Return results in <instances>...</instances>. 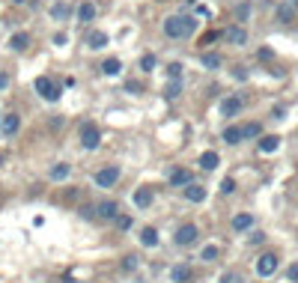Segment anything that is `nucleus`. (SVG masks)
Segmentation results:
<instances>
[{"label":"nucleus","instance_id":"nucleus-1","mask_svg":"<svg viewBox=\"0 0 298 283\" xmlns=\"http://www.w3.org/2000/svg\"><path fill=\"white\" fill-rule=\"evenodd\" d=\"M197 27V21L194 18H188V15H170L164 21V33L170 39H185V36H191Z\"/></svg>","mask_w":298,"mask_h":283},{"label":"nucleus","instance_id":"nucleus-2","mask_svg":"<svg viewBox=\"0 0 298 283\" xmlns=\"http://www.w3.org/2000/svg\"><path fill=\"white\" fill-rule=\"evenodd\" d=\"M197 239H200L197 227H194V223H182V227L176 230V236H173V245H176V248H191Z\"/></svg>","mask_w":298,"mask_h":283},{"label":"nucleus","instance_id":"nucleus-3","mask_svg":"<svg viewBox=\"0 0 298 283\" xmlns=\"http://www.w3.org/2000/svg\"><path fill=\"white\" fill-rule=\"evenodd\" d=\"M120 176H123V173H120V167H116V164H107V167L96 170V176H93V179H96V185H99V188H113V185L120 182Z\"/></svg>","mask_w":298,"mask_h":283},{"label":"nucleus","instance_id":"nucleus-4","mask_svg":"<svg viewBox=\"0 0 298 283\" xmlns=\"http://www.w3.org/2000/svg\"><path fill=\"white\" fill-rule=\"evenodd\" d=\"M99 143H101V131L96 123H84L81 126V146L84 149H99Z\"/></svg>","mask_w":298,"mask_h":283},{"label":"nucleus","instance_id":"nucleus-5","mask_svg":"<svg viewBox=\"0 0 298 283\" xmlns=\"http://www.w3.org/2000/svg\"><path fill=\"white\" fill-rule=\"evenodd\" d=\"M36 93L42 95L45 101H57L63 90H60V84H54L51 78H36Z\"/></svg>","mask_w":298,"mask_h":283},{"label":"nucleus","instance_id":"nucleus-6","mask_svg":"<svg viewBox=\"0 0 298 283\" xmlns=\"http://www.w3.org/2000/svg\"><path fill=\"white\" fill-rule=\"evenodd\" d=\"M277 265H280V259H277V253H263L260 259H257V274L260 277H271L274 271H277Z\"/></svg>","mask_w":298,"mask_h":283},{"label":"nucleus","instance_id":"nucleus-7","mask_svg":"<svg viewBox=\"0 0 298 283\" xmlns=\"http://www.w3.org/2000/svg\"><path fill=\"white\" fill-rule=\"evenodd\" d=\"M96 212H99L101 220H116L120 203H116V200H101V203H96Z\"/></svg>","mask_w":298,"mask_h":283},{"label":"nucleus","instance_id":"nucleus-8","mask_svg":"<svg viewBox=\"0 0 298 283\" xmlns=\"http://www.w3.org/2000/svg\"><path fill=\"white\" fill-rule=\"evenodd\" d=\"M191 182H194L191 170H185V167H176V170H170V185H173V188H188Z\"/></svg>","mask_w":298,"mask_h":283},{"label":"nucleus","instance_id":"nucleus-9","mask_svg":"<svg viewBox=\"0 0 298 283\" xmlns=\"http://www.w3.org/2000/svg\"><path fill=\"white\" fill-rule=\"evenodd\" d=\"M224 39H227L230 45H235V48H242V45H248V30H245L242 24L227 27V30H224Z\"/></svg>","mask_w":298,"mask_h":283},{"label":"nucleus","instance_id":"nucleus-10","mask_svg":"<svg viewBox=\"0 0 298 283\" xmlns=\"http://www.w3.org/2000/svg\"><path fill=\"white\" fill-rule=\"evenodd\" d=\"M48 176H51L54 182H66L69 176H72V164H66V161H57V164H51Z\"/></svg>","mask_w":298,"mask_h":283},{"label":"nucleus","instance_id":"nucleus-11","mask_svg":"<svg viewBox=\"0 0 298 283\" xmlns=\"http://www.w3.org/2000/svg\"><path fill=\"white\" fill-rule=\"evenodd\" d=\"M170 280L173 283H191L194 280L191 265H173V268H170Z\"/></svg>","mask_w":298,"mask_h":283},{"label":"nucleus","instance_id":"nucleus-12","mask_svg":"<svg viewBox=\"0 0 298 283\" xmlns=\"http://www.w3.org/2000/svg\"><path fill=\"white\" fill-rule=\"evenodd\" d=\"M182 194H185V200H188V203H203V200H206V194H209V191L203 188V185H200V182H191V185H188V188H182Z\"/></svg>","mask_w":298,"mask_h":283},{"label":"nucleus","instance_id":"nucleus-13","mask_svg":"<svg viewBox=\"0 0 298 283\" xmlns=\"http://www.w3.org/2000/svg\"><path fill=\"white\" fill-rule=\"evenodd\" d=\"M132 200H134V206H137V209H149V206H152V200H155V194H152V188H137Z\"/></svg>","mask_w":298,"mask_h":283},{"label":"nucleus","instance_id":"nucleus-14","mask_svg":"<svg viewBox=\"0 0 298 283\" xmlns=\"http://www.w3.org/2000/svg\"><path fill=\"white\" fill-rule=\"evenodd\" d=\"M239 110H242V98L239 95H230V98L221 101V117H235Z\"/></svg>","mask_w":298,"mask_h":283},{"label":"nucleus","instance_id":"nucleus-15","mask_svg":"<svg viewBox=\"0 0 298 283\" xmlns=\"http://www.w3.org/2000/svg\"><path fill=\"white\" fill-rule=\"evenodd\" d=\"M18 128H21V117H18V114H6V117L0 120V131H3V134H15Z\"/></svg>","mask_w":298,"mask_h":283},{"label":"nucleus","instance_id":"nucleus-16","mask_svg":"<svg viewBox=\"0 0 298 283\" xmlns=\"http://www.w3.org/2000/svg\"><path fill=\"white\" fill-rule=\"evenodd\" d=\"M251 227H254V215H251V212H239V215L232 218V230H235V233H248Z\"/></svg>","mask_w":298,"mask_h":283},{"label":"nucleus","instance_id":"nucleus-17","mask_svg":"<svg viewBox=\"0 0 298 283\" xmlns=\"http://www.w3.org/2000/svg\"><path fill=\"white\" fill-rule=\"evenodd\" d=\"M140 245L143 248H158V230L155 227H143L140 230Z\"/></svg>","mask_w":298,"mask_h":283},{"label":"nucleus","instance_id":"nucleus-18","mask_svg":"<svg viewBox=\"0 0 298 283\" xmlns=\"http://www.w3.org/2000/svg\"><path fill=\"white\" fill-rule=\"evenodd\" d=\"M257 146H260V152L268 155V152H274V149L280 146V137H277V134H265V137H260V143H257Z\"/></svg>","mask_w":298,"mask_h":283},{"label":"nucleus","instance_id":"nucleus-19","mask_svg":"<svg viewBox=\"0 0 298 283\" xmlns=\"http://www.w3.org/2000/svg\"><path fill=\"white\" fill-rule=\"evenodd\" d=\"M93 18H96V6H93L90 0L81 3V6H78V21H81V24H90Z\"/></svg>","mask_w":298,"mask_h":283},{"label":"nucleus","instance_id":"nucleus-20","mask_svg":"<svg viewBox=\"0 0 298 283\" xmlns=\"http://www.w3.org/2000/svg\"><path fill=\"white\" fill-rule=\"evenodd\" d=\"M218 164H221V155H218L215 149H209V152L200 155V167H203V170H215Z\"/></svg>","mask_w":298,"mask_h":283},{"label":"nucleus","instance_id":"nucleus-21","mask_svg":"<svg viewBox=\"0 0 298 283\" xmlns=\"http://www.w3.org/2000/svg\"><path fill=\"white\" fill-rule=\"evenodd\" d=\"M9 48H12V51H27V48H30V36H27V33H15V36L9 39Z\"/></svg>","mask_w":298,"mask_h":283},{"label":"nucleus","instance_id":"nucleus-22","mask_svg":"<svg viewBox=\"0 0 298 283\" xmlns=\"http://www.w3.org/2000/svg\"><path fill=\"white\" fill-rule=\"evenodd\" d=\"M257 137H263V126H260V123L242 126V140H257Z\"/></svg>","mask_w":298,"mask_h":283},{"label":"nucleus","instance_id":"nucleus-23","mask_svg":"<svg viewBox=\"0 0 298 283\" xmlns=\"http://www.w3.org/2000/svg\"><path fill=\"white\" fill-rule=\"evenodd\" d=\"M87 45H90L93 51H99V48H104V45H107V33H101V30H93L90 36H87Z\"/></svg>","mask_w":298,"mask_h":283},{"label":"nucleus","instance_id":"nucleus-24","mask_svg":"<svg viewBox=\"0 0 298 283\" xmlns=\"http://www.w3.org/2000/svg\"><path fill=\"white\" fill-rule=\"evenodd\" d=\"M221 137H224V143H230V146H235V143H242V128H239V126H227V128H224V134H221Z\"/></svg>","mask_w":298,"mask_h":283},{"label":"nucleus","instance_id":"nucleus-25","mask_svg":"<svg viewBox=\"0 0 298 283\" xmlns=\"http://www.w3.org/2000/svg\"><path fill=\"white\" fill-rule=\"evenodd\" d=\"M292 18H295V6H292V3H280V6H277V21L289 24Z\"/></svg>","mask_w":298,"mask_h":283},{"label":"nucleus","instance_id":"nucleus-26","mask_svg":"<svg viewBox=\"0 0 298 283\" xmlns=\"http://www.w3.org/2000/svg\"><path fill=\"white\" fill-rule=\"evenodd\" d=\"M200 63L206 66L209 72H215V69H221V63H224V60H221V54H215V51H209V54H203V57H200Z\"/></svg>","mask_w":298,"mask_h":283},{"label":"nucleus","instance_id":"nucleus-27","mask_svg":"<svg viewBox=\"0 0 298 283\" xmlns=\"http://www.w3.org/2000/svg\"><path fill=\"white\" fill-rule=\"evenodd\" d=\"M101 72H104L107 78H116V75L123 72V63H120L116 57H110V60H104V63H101Z\"/></svg>","mask_w":298,"mask_h":283},{"label":"nucleus","instance_id":"nucleus-28","mask_svg":"<svg viewBox=\"0 0 298 283\" xmlns=\"http://www.w3.org/2000/svg\"><path fill=\"white\" fill-rule=\"evenodd\" d=\"M120 268H123V271H137V268H140V256H137V253H126L123 262H120Z\"/></svg>","mask_w":298,"mask_h":283},{"label":"nucleus","instance_id":"nucleus-29","mask_svg":"<svg viewBox=\"0 0 298 283\" xmlns=\"http://www.w3.org/2000/svg\"><path fill=\"white\" fill-rule=\"evenodd\" d=\"M218 256H221V248H218V245H206V248L200 251V259H203V262H215Z\"/></svg>","mask_w":298,"mask_h":283},{"label":"nucleus","instance_id":"nucleus-30","mask_svg":"<svg viewBox=\"0 0 298 283\" xmlns=\"http://www.w3.org/2000/svg\"><path fill=\"white\" fill-rule=\"evenodd\" d=\"M78 215H81L84 220H96V218H99V212H96V203H84V206L78 209Z\"/></svg>","mask_w":298,"mask_h":283},{"label":"nucleus","instance_id":"nucleus-31","mask_svg":"<svg viewBox=\"0 0 298 283\" xmlns=\"http://www.w3.org/2000/svg\"><path fill=\"white\" fill-rule=\"evenodd\" d=\"M179 93H182V81H170V84L164 87V98H170V101L179 98Z\"/></svg>","mask_w":298,"mask_h":283},{"label":"nucleus","instance_id":"nucleus-32","mask_svg":"<svg viewBox=\"0 0 298 283\" xmlns=\"http://www.w3.org/2000/svg\"><path fill=\"white\" fill-rule=\"evenodd\" d=\"M66 15H69V6H66V3H57V6L51 9V18H57V21H63Z\"/></svg>","mask_w":298,"mask_h":283},{"label":"nucleus","instance_id":"nucleus-33","mask_svg":"<svg viewBox=\"0 0 298 283\" xmlns=\"http://www.w3.org/2000/svg\"><path fill=\"white\" fill-rule=\"evenodd\" d=\"M221 283H245V277H242L239 271H224V274H221Z\"/></svg>","mask_w":298,"mask_h":283},{"label":"nucleus","instance_id":"nucleus-34","mask_svg":"<svg viewBox=\"0 0 298 283\" xmlns=\"http://www.w3.org/2000/svg\"><path fill=\"white\" fill-rule=\"evenodd\" d=\"M167 75H170V81H179L182 78V63H170L167 66Z\"/></svg>","mask_w":298,"mask_h":283},{"label":"nucleus","instance_id":"nucleus-35","mask_svg":"<svg viewBox=\"0 0 298 283\" xmlns=\"http://www.w3.org/2000/svg\"><path fill=\"white\" fill-rule=\"evenodd\" d=\"M232 191H235V179H232V176H227V179L221 182V194H232Z\"/></svg>","mask_w":298,"mask_h":283},{"label":"nucleus","instance_id":"nucleus-36","mask_svg":"<svg viewBox=\"0 0 298 283\" xmlns=\"http://www.w3.org/2000/svg\"><path fill=\"white\" fill-rule=\"evenodd\" d=\"M140 69H143V72H152V69H155V57H152V54H146V57L140 60Z\"/></svg>","mask_w":298,"mask_h":283},{"label":"nucleus","instance_id":"nucleus-37","mask_svg":"<svg viewBox=\"0 0 298 283\" xmlns=\"http://www.w3.org/2000/svg\"><path fill=\"white\" fill-rule=\"evenodd\" d=\"M113 223H116L120 230H129V227H132V218H129V215H116V220H113Z\"/></svg>","mask_w":298,"mask_h":283},{"label":"nucleus","instance_id":"nucleus-38","mask_svg":"<svg viewBox=\"0 0 298 283\" xmlns=\"http://www.w3.org/2000/svg\"><path fill=\"white\" fill-rule=\"evenodd\" d=\"M248 15H251V6H248V3H242V6L235 9V18H239V21H245Z\"/></svg>","mask_w":298,"mask_h":283},{"label":"nucleus","instance_id":"nucleus-39","mask_svg":"<svg viewBox=\"0 0 298 283\" xmlns=\"http://www.w3.org/2000/svg\"><path fill=\"white\" fill-rule=\"evenodd\" d=\"M286 277H289L292 283H298V262H292V265H289V271H286Z\"/></svg>","mask_w":298,"mask_h":283},{"label":"nucleus","instance_id":"nucleus-40","mask_svg":"<svg viewBox=\"0 0 298 283\" xmlns=\"http://www.w3.org/2000/svg\"><path fill=\"white\" fill-rule=\"evenodd\" d=\"M248 242H251V245H263L265 236H263V233H251V239H248Z\"/></svg>","mask_w":298,"mask_h":283},{"label":"nucleus","instance_id":"nucleus-41","mask_svg":"<svg viewBox=\"0 0 298 283\" xmlns=\"http://www.w3.org/2000/svg\"><path fill=\"white\" fill-rule=\"evenodd\" d=\"M215 39H218V33H206V36H203V42H200V45H212V42H215Z\"/></svg>","mask_w":298,"mask_h":283},{"label":"nucleus","instance_id":"nucleus-42","mask_svg":"<svg viewBox=\"0 0 298 283\" xmlns=\"http://www.w3.org/2000/svg\"><path fill=\"white\" fill-rule=\"evenodd\" d=\"M78 194H81V191H78V188H69V191H66V200H75Z\"/></svg>","mask_w":298,"mask_h":283},{"label":"nucleus","instance_id":"nucleus-43","mask_svg":"<svg viewBox=\"0 0 298 283\" xmlns=\"http://www.w3.org/2000/svg\"><path fill=\"white\" fill-rule=\"evenodd\" d=\"M6 84H9V78H6V75H0V90H6Z\"/></svg>","mask_w":298,"mask_h":283},{"label":"nucleus","instance_id":"nucleus-44","mask_svg":"<svg viewBox=\"0 0 298 283\" xmlns=\"http://www.w3.org/2000/svg\"><path fill=\"white\" fill-rule=\"evenodd\" d=\"M289 3H292V6H295V9H298V0H289Z\"/></svg>","mask_w":298,"mask_h":283},{"label":"nucleus","instance_id":"nucleus-45","mask_svg":"<svg viewBox=\"0 0 298 283\" xmlns=\"http://www.w3.org/2000/svg\"><path fill=\"white\" fill-rule=\"evenodd\" d=\"M0 161H3V155H0Z\"/></svg>","mask_w":298,"mask_h":283}]
</instances>
